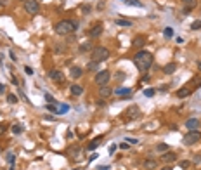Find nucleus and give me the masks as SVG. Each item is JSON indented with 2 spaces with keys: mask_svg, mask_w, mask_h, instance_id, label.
<instances>
[{
  "mask_svg": "<svg viewBox=\"0 0 201 170\" xmlns=\"http://www.w3.org/2000/svg\"><path fill=\"white\" fill-rule=\"evenodd\" d=\"M153 62H154V57L147 50H139L135 56H133V64L137 66L139 71H147L153 66Z\"/></svg>",
  "mask_w": 201,
  "mask_h": 170,
  "instance_id": "obj_1",
  "label": "nucleus"
},
{
  "mask_svg": "<svg viewBox=\"0 0 201 170\" xmlns=\"http://www.w3.org/2000/svg\"><path fill=\"white\" fill-rule=\"evenodd\" d=\"M78 28V23L76 21H71V19H62L54 26V31L61 37H66V35H71L75 30Z\"/></svg>",
  "mask_w": 201,
  "mask_h": 170,
  "instance_id": "obj_2",
  "label": "nucleus"
},
{
  "mask_svg": "<svg viewBox=\"0 0 201 170\" xmlns=\"http://www.w3.org/2000/svg\"><path fill=\"white\" fill-rule=\"evenodd\" d=\"M111 57V52L109 49L102 47V45H97L90 50V61H97V62H102V61H107Z\"/></svg>",
  "mask_w": 201,
  "mask_h": 170,
  "instance_id": "obj_3",
  "label": "nucleus"
},
{
  "mask_svg": "<svg viewBox=\"0 0 201 170\" xmlns=\"http://www.w3.org/2000/svg\"><path fill=\"white\" fill-rule=\"evenodd\" d=\"M201 141V132L199 130H189L184 137H182V142L186 144V146H192V144H196V142H199Z\"/></svg>",
  "mask_w": 201,
  "mask_h": 170,
  "instance_id": "obj_4",
  "label": "nucleus"
},
{
  "mask_svg": "<svg viewBox=\"0 0 201 170\" xmlns=\"http://www.w3.org/2000/svg\"><path fill=\"white\" fill-rule=\"evenodd\" d=\"M109 80H111V71L109 70H99L96 73V76H94V82L99 85V87H101V85H106Z\"/></svg>",
  "mask_w": 201,
  "mask_h": 170,
  "instance_id": "obj_5",
  "label": "nucleus"
},
{
  "mask_svg": "<svg viewBox=\"0 0 201 170\" xmlns=\"http://www.w3.org/2000/svg\"><path fill=\"white\" fill-rule=\"evenodd\" d=\"M25 11L30 14V16H35L40 12V4H38V0H26L25 2Z\"/></svg>",
  "mask_w": 201,
  "mask_h": 170,
  "instance_id": "obj_6",
  "label": "nucleus"
},
{
  "mask_svg": "<svg viewBox=\"0 0 201 170\" xmlns=\"http://www.w3.org/2000/svg\"><path fill=\"white\" fill-rule=\"evenodd\" d=\"M139 115H141L139 106H130L128 110H125V120H135L139 118Z\"/></svg>",
  "mask_w": 201,
  "mask_h": 170,
  "instance_id": "obj_7",
  "label": "nucleus"
},
{
  "mask_svg": "<svg viewBox=\"0 0 201 170\" xmlns=\"http://www.w3.org/2000/svg\"><path fill=\"white\" fill-rule=\"evenodd\" d=\"M49 78L57 83V87H59V83H61V85L64 83V75H62V71H59V70H50V71H49Z\"/></svg>",
  "mask_w": 201,
  "mask_h": 170,
  "instance_id": "obj_8",
  "label": "nucleus"
},
{
  "mask_svg": "<svg viewBox=\"0 0 201 170\" xmlns=\"http://www.w3.org/2000/svg\"><path fill=\"white\" fill-rule=\"evenodd\" d=\"M102 30H104L102 23H96L90 30H88V37H90V38H99L102 35Z\"/></svg>",
  "mask_w": 201,
  "mask_h": 170,
  "instance_id": "obj_9",
  "label": "nucleus"
},
{
  "mask_svg": "<svg viewBox=\"0 0 201 170\" xmlns=\"http://www.w3.org/2000/svg\"><path fill=\"white\" fill-rule=\"evenodd\" d=\"M161 161L167 163V165H172L173 161H177V155L172 153V151H167V153H161Z\"/></svg>",
  "mask_w": 201,
  "mask_h": 170,
  "instance_id": "obj_10",
  "label": "nucleus"
},
{
  "mask_svg": "<svg viewBox=\"0 0 201 170\" xmlns=\"http://www.w3.org/2000/svg\"><path fill=\"white\" fill-rule=\"evenodd\" d=\"M111 94H113V89H111L109 85H101V87H99V96H101V99H107Z\"/></svg>",
  "mask_w": 201,
  "mask_h": 170,
  "instance_id": "obj_11",
  "label": "nucleus"
},
{
  "mask_svg": "<svg viewBox=\"0 0 201 170\" xmlns=\"http://www.w3.org/2000/svg\"><path fill=\"white\" fill-rule=\"evenodd\" d=\"M201 125V122L198 118H189L186 120V127H187V130H198V127Z\"/></svg>",
  "mask_w": 201,
  "mask_h": 170,
  "instance_id": "obj_12",
  "label": "nucleus"
},
{
  "mask_svg": "<svg viewBox=\"0 0 201 170\" xmlns=\"http://www.w3.org/2000/svg\"><path fill=\"white\" fill-rule=\"evenodd\" d=\"M102 139H104V135H97L96 139H92V142H88V144H87V151H94L96 147L102 142Z\"/></svg>",
  "mask_w": 201,
  "mask_h": 170,
  "instance_id": "obj_13",
  "label": "nucleus"
},
{
  "mask_svg": "<svg viewBox=\"0 0 201 170\" xmlns=\"http://www.w3.org/2000/svg\"><path fill=\"white\" fill-rule=\"evenodd\" d=\"M70 92H71V96H75V97L82 96V94H83V85H80V83H73L71 87H70Z\"/></svg>",
  "mask_w": 201,
  "mask_h": 170,
  "instance_id": "obj_14",
  "label": "nucleus"
},
{
  "mask_svg": "<svg viewBox=\"0 0 201 170\" xmlns=\"http://www.w3.org/2000/svg\"><path fill=\"white\" fill-rule=\"evenodd\" d=\"M70 76L75 78V80H76V78H82V76H83V70H82L80 66H71V68H70Z\"/></svg>",
  "mask_w": 201,
  "mask_h": 170,
  "instance_id": "obj_15",
  "label": "nucleus"
},
{
  "mask_svg": "<svg viewBox=\"0 0 201 170\" xmlns=\"http://www.w3.org/2000/svg\"><path fill=\"white\" fill-rule=\"evenodd\" d=\"M142 167H144L146 170H154V168H158V161H156V160H151V158H147V160H144Z\"/></svg>",
  "mask_w": 201,
  "mask_h": 170,
  "instance_id": "obj_16",
  "label": "nucleus"
},
{
  "mask_svg": "<svg viewBox=\"0 0 201 170\" xmlns=\"http://www.w3.org/2000/svg\"><path fill=\"white\" fill-rule=\"evenodd\" d=\"M144 42H146V38H144L142 35H137L135 38L132 40V45H133V47H137V49H141V47L144 45Z\"/></svg>",
  "mask_w": 201,
  "mask_h": 170,
  "instance_id": "obj_17",
  "label": "nucleus"
},
{
  "mask_svg": "<svg viewBox=\"0 0 201 170\" xmlns=\"http://www.w3.org/2000/svg\"><path fill=\"white\" fill-rule=\"evenodd\" d=\"M115 94H116V96H123V97H128V96L132 94V89H127V87H120V89H116V90H115Z\"/></svg>",
  "mask_w": 201,
  "mask_h": 170,
  "instance_id": "obj_18",
  "label": "nucleus"
},
{
  "mask_svg": "<svg viewBox=\"0 0 201 170\" xmlns=\"http://www.w3.org/2000/svg\"><path fill=\"white\" fill-rule=\"evenodd\" d=\"M115 25H116V26H123V28H130L133 23H132L130 19H116V21H115Z\"/></svg>",
  "mask_w": 201,
  "mask_h": 170,
  "instance_id": "obj_19",
  "label": "nucleus"
},
{
  "mask_svg": "<svg viewBox=\"0 0 201 170\" xmlns=\"http://www.w3.org/2000/svg\"><path fill=\"white\" fill-rule=\"evenodd\" d=\"M175 70H177V64H175V62H168V64L163 68V73H165V75H172V73H175Z\"/></svg>",
  "mask_w": 201,
  "mask_h": 170,
  "instance_id": "obj_20",
  "label": "nucleus"
},
{
  "mask_svg": "<svg viewBox=\"0 0 201 170\" xmlns=\"http://www.w3.org/2000/svg\"><path fill=\"white\" fill-rule=\"evenodd\" d=\"M189 94H191V89H189V87H182V89H178V90H177V97H178V99L187 97Z\"/></svg>",
  "mask_w": 201,
  "mask_h": 170,
  "instance_id": "obj_21",
  "label": "nucleus"
},
{
  "mask_svg": "<svg viewBox=\"0 0 201 170\" xmlns=\"http://www.w3.org/2000/svg\"><path fill=\"white\" fill-rule=\"evenodd\" d=\"M99 64H101V62H97V61H90V62H88V64H87V71H99Z\"/></svg>",
  "mask_w": 201,
  "mask_h": 170,
  "instance_id": "obj_22",
  "label": "nucleus"
},
{
  "mask_svg": "<svg viewBox=\"0 0 201 170\" xmlns=\"http://www.w3.org/2000/svg\"><path fill=\"white\" fill-rule=\"evenodd\" d=\"M92 49H94L92 42H83V44L80 45V49H78V50H80V52L83 54V52H87V50H92Z\"/></svg>",
  "mask_w": 201,
  "mask_h": 170,
  "instance_id": "obj_23",
  "label": "nucleus"
},
{
  "mask_svg": "<svg viewBox=\"0 0 201 170\" xmlns=\"http://www.w3.org/2000/svg\"><path fill=\"white\" fill-rule=\"evenodd\" d=\"M156 151L158 153H167V151H170V146L165 144V142H160V144H156Z\"/></svg>",
  "mask_w": 201,
  "mask_h": 170,
  "instance_id": "obj_24",
  "label": "nucleus"
},
{
  "mask_svg": "<svg viewBox=\"0 0 201 170\" xmlns=\"http://www.w3.org/2000/svg\"><path fill=\"white\" fill-rule=\"evenodd\" d=\"M123 4H127V5H132V7H144L142 5V2H139V0H123Z\"/></svg>",
  "mask_w": 201,
  "mask_h": 170,
  "instance_id": "obj_25",
  "label": "nucleus"
},
{
  "mask_svg": "<svg viewBox=\"0 0 201 170\" xmlns=\"http://www.w3.org/2000/svg\"><path fill=\"white\" fill-rule=\"evenodd\" d=\"M11 130H12V134H16V135H19L21 132H23V125H21V123H14V125L11 127Z\"/></svg>",
  "mask_w": 201,
  "mask_h": 170,
  "instance_id": "obj_26",
  "label": "nucleus"
},
{
  "mask_svg": "<svg viewBox=\"0 0 201 170\" xmlns=\"http://www.w3.org/2000/svg\"><path fill=\"white\" fill-rule=\"evenodd\" d=\"M163 37H165V38H172V37H173V28L167 26V28L163 30Z\"/></svg>",
  "mask_w": 201,
  "mask_h": 170,
  "instance_id": "obj_27",
  "label": "nucleus"
},
{
  "mask_svg": "<svg viewBox=\"0 0 201 170\" xmlns=\"http://www.w3.org/2000/svg\"><path fill=\"white\" fill-rule=\"evenodd\" d=\"M17 101H19V99H17L16 94H7V102H9V104H17Z\"/></svg>",
  "mask_w": 201,
  "mask_h": 170,
  "instance_id": "obj_28",
  "label": "nucleus"
},
{
  "mask_svg": "<svg viewBox=\"0 0 201 170\" xmlns=\"http://www.w3.org/2000/svg\"><path fill=\"white\" fill-rule=\"evenodd\" d=\"M45 110H47V111H50V113L59 115V108H56V104H47V106H45Z\"/></svg>",
  "mask_w": 201,
  "mask_h": 170,
  "instance_id": "obj_29",
  "label": "nucleus"
},
{
  "mask_svg": "<svg viewBox=\"0 0 201 170\" xmlns=\"http://www.w3.org/2000/svg\"><path fill=\"white\" fill-rule=\"evenodd\" d=\"M178 167H180L182 170H187V168L191 167V161H189V160H182L180 163H178Z\"/></svg>",
  "mask_w": 201,
  "mask_h": 170,
  "instance_id": "obj_30",
  "label": "nucleus"
},
{
  "mask_svg": "<svg viewBox=\"0 0 201 170\" xmlns=\"http://www.w3.org/2000/svg\"><path fill=\"white\" fill-rule=\"evenodd\" d=\"M43 97H45L47 104H57V101H56V99H54V97H52L50 94H47V92H45V96H43Z\"/></svg>",
  "mask_w": 201,
  "mask_h": 170,
  "instance_id": "obj_31",
  "label": "nucleus"
},
{
  "mask_svg": "<svg viewBox=\"0 0 201 170\" xmlns=\"http://www.w3.org/2000/svg\"><path fill=\"white\" fill-rule=\"evenodd\" d=\"M82 151V147H78V146H75V147H71V149H70V155L71 156H78V153Z\"/></svg>",
  "mask_w": 201,
  "mask_h": 170,
  "instance_id": "obj_32",
  "label": "nucleus"
},
{
  "mask_svg": "<svg viewBox=\"0 0 201 170\" xmlns=\"http://www.w3.org/2000/svg\"><path fill=\"white\" fill-rule=\"evenodd\" d=\"M182 2H184V5H187V7H196V0H182Z\"/></svg>",
  "mask_w": 201,
  "mask_h": 170,
  "instance_id": "obj_33",
  "label": "nucleus"
},
{
  "mask_svg": "<svg viewBox=\"0 0 201 170\" xmlns=\"http://www.w3.org/2000/svg\"><path fill=\"white\" fill-rule=\"evenodd\" d=\"M154 94H156L154 89H146V90H144V96H146V97H153Z\"/></svg>",
  "mask_w": 201,
  "mask_h": 170,
  "instance_id": "obj_34",
  "label": "nucleus"
},
{
  "mask_svg": "<svg viewBox=\"0 0 201 170\" xmlns=\"http://www.w3.org/2000/svg\"><path fill=\"white\" fill-rule=\"evenodd\" d=\"M191 30H201V21H194L191 25Z\"/></svg>",
  "mask_w": 201,
  "mask_h": 170,
  "instance_id": "obj_35",
  "label": "nucleus"
},
{
  "mask_svg": "<svg viewBox=\"0 0 201 170\" xmlns=\"http://www.w3.org/2000/svg\"><path fill=\"white\" fill-rule=\"evenodd\" d=\"M66 111H68V106H66V104H59V115H64Z\"/></svg>",
  "mask_w": 201,
  "mask_h": 170,
  "instance_id": "obj_36",
  "label": "nucleus"
},
{
  "mask_svg": "<svg viewBox=\"0 0 201 170\" xmlns=\"http://www.w3.org/2000/svg\"><path fill=\"white\" fill-rule=\"evenodd\" d=\"M7 129H9V127H7L5 123H0V135H4V134L7 132Z\"/></svg>",
  "mask_w": 201,
  "mask_h": 170,
  "instance_id": "obj_37",
  "label": "nucleus"
},
{
  "mask_svg": "<svg viewBox=\"0 0 201 170\" xmlns=\"http://www.w3.org/2000/svg\"><path fill=\"white\" fill-rule=\"evenodd\" d=\"M125 141H127L128 144H137V142H139V139H133V137H127Z\"/></svg>",
  "mask_w": 201,
  "mask_h": 170,
  "instance_id": "obj_38",
  "label": "nucleus"
},
{
  "mask_svg": "<svg viewBox=\"0 0 201 170\" xmlns=\"http://www.w3.org/2000/svg\"><path fill=\"white\" fill-rule=\"evenodd\" d=\"M54 50H56V52H64V50H66V47H64V45H56V47H54Z\"/></svg>",
  "mask_w": 201,
  "mask_h": 170,
  "instance_id": "obj_39",
  "label": "nucleus"
},
{
  "mask_svg": "<svg viewBox=\"0 0 201 170\" xmlns=\"http://www.w3.org/2000/svg\"><path fill=\"white\" fill-rule=\"evenodd\" d=\"M25 73H26V75H33L35 71H33V68H30V66H25Z\"/></svg>",
  "mask_w": 201,
  "mask_h": 170,
  "instance_id": "obj_40",
  "label": "nucleus"
},
{
  "mask_svg": "<svg viewBox=\"0 0 201 170\" xmlns=\"http://www.w3.org/2000/svg\"><path fill=\"white\" fill-rule=\"evenodd\" d=\"M9 56H11V59H12L14 62L17 61V57H16V52H14V50H9Z\"/></svg>",
  "mask_w": 201,
  "mask_h": 170,
  "instance_id": "obj_41",
  "label": "nucleus"
},
{
  "mask_svg": "<svg viewBox=\"0 0 201 170\" xmlns=\"http://www.w3.org/2000/svg\"><path fill=\"white\" fill-rule=\"evenodd\" d=\"M14 158H16V156H14L12 153H9V155H7V161H9V163H14Z\"/></svg>",
  "mask_w": 201,
  "mask_h": 170,
  "instance_id": "obj_42",
  "label": "nucleus"
},
{
  "mask_svg": "<svg viewBox=\"0 0 201 170\" xmlns=\"http://www.w3.org/2000/svg\"><path fill=\"white\" fill-rule=\"evenodd\" d=\"M82 12H90V5H82Z\"/></svg>",
  "mask_w": 201,
  "mask_h": 170,
  "instance_id": "obj_43",
  "label": "nucleus"
},
{
  "mask_svg": "<svg viewBox=\"0 0 201 170\" xmlns=\"http://www.w3.org/2000/svg\"><path fill=\"white\" fill-rule=\"evenodd\" d=\"M109 168H111L109 165H99L97 167V170H109Z\"/></svg>",
  "mask_w": 201,
  "mask_h": 170,
  "instance_id": "obj_44",
  "label": "nucleus"
},
{
  "mask_svg": "<svg viewBox=\"0 0 201 170\" xmlns=\"http://www.w3.org/2000/svg\"><path fill=\"white\" fill-rule=\"evenodd\" d=\"M115 151H116V144H111V146H109V153H111V155H113Z\"/></svg>",
  "mask_w": 201,
  "mask_h": 170,
  "instance_id": "obj_45",
  "label": "nucleus"
},
{
  "mask_svg": "<svg viewBox=\"0 0 201 170\" xmlns=\"http://www.w3.org/2000/svg\"><path fill=\"white\" fill-rule=\"evenodd\" d=\"M120 147H121V149H128V142H121Z\"/></svg>",
  "mask_w": 201,
  "mask_h": 170,
  "instance_id": "obj_46",
  "label": "nucleus"
},
{
  "mask_svg": "<svg viewBox=\"0 0 201 170\" xmlns=\"http://www.w3.org/2000/svg\"><path fill=\"white\" fill-rule=\"evenodd\" d=\"M5 89H7L5 85H4V83H0V94H4V92H5Z\"/></svg>",
  "mask_w": 201,
  "mask_h": 170,
  "instance_id": "obj_47",
  "label": "nucleus"
},
{
  "mask_svg": "<svg viewBox=\"0 0 201 170\" xmlns=\"http://www.w3.org/2000/svg\"><path fill=\"white\" fill-rule=\"evenodd\" d=\"M194 163H201V156L196 155V156H194Z\"/></svg>",
  "mask_w": 201,
  "mask_h": 170,
  "instance_id": "obj_48",
  "label": "nucleus"
},
{
  "mask_svg": "<svg viewBox=\"0 0 201 170\" xmlns=\"http://www.w3.org/2000/svg\"><path fill=\"white\" fill-rule=\"evenodd\" d=\"M161 170H173V168H172V165H165V167H163Z\"/></svg>",
  "mask_w": 201,
  "mask_h": 170,
  "instance_id": "obj_49",
  "label": "nucleus"
},
{
  "mask_svg": "<svg viewBox=\"0 0 201 170\" xmlns=\"http://www.w3.org/2000/svg\"><path fill=\"white\" fill-rule=\"evenodd\" d=\"M5 7V0H0V9H4Z\"/></svg>",
  "mask_w": 201,
  "mask_h": 170,
  "instance_id": "obj_50",
  "label": "nucleus"
},
{
  "mask_svg": "<svg viewBox=\"0 0 201 170\" xmlns=\"http://www.w3.org/2000/svg\"><path fill=\"white\" fill-rule=\"evenodd\" d=\"M198 70H199V71H201V61H199V62H198Z\"/></svg>",
  "mask_w": 201,
  "mask_h": 170,
  "instance_id": "obj_51",
  "label": "nucleus"
},
{
  "mask_svg": "<svg viewBox=\"0 0 201 170\" xmlns=\"http://www.w3.org/2000/svg\"><path fill=\"white\" fill-rule=\"evenodd\" d=\"M17 2H23V4H25V2H26V0H17Z\"/></svg>",
  "mask_w": 201,
  "mask_h": 170,
  "instance_id": "obj_52",
  "label": "nucleus"
},
{
  "mask_svg": "<svg viewBox=\"0 0 201 170\" xmlns=\"http://www.w3.org/2000/svg\"><path fill=\"white\" fill-rule=\"evenodd\" d=\"M0 155H2V147H0Z\"/></svg>",
  "mask_w": 201,
  "mask_h": 170,
  "instance_id": "obj_53",
  "label": "nucleus"
},
{
  "mask_svg": "<svg viewBox=\"0 0 201 170\" xmlns=\"http://www.w3.org/2000/svg\"><path fill=\"white\" fill-rule=\"evenodd\" d=\"M199 127H201V125H199Z\"/></svg>",
  "mask_w": 201,
  "mask_h": 170,
  "instance_id": "obj_54",
  "label": "nucleus"
}]
</instances>
